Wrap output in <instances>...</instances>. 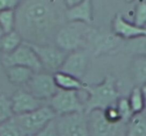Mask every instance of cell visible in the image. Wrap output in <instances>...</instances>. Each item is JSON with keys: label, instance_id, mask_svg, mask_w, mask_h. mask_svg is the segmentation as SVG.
<instances>
[{"label": "cell", "instance_id": "obj_19", "mask_svg": "<svg viewBox=\"0 0 146 136\" xmlns=\"http://www.w3.org/2000/svg\"><path fill=\"white\" fill-rule=\"evenodd\" d=\"M23 43V39L16 30L3 34L0 38V55H7L15 51Z\"/></svg>", "mask_w": 146, "mask_h": 136}, {"label": "cell", "instance_id": "obj_5", "mask_svg": "<svg viewBox=\"0 0 146 136\" xmlns=\"http://www.w3.org/2000/svg\"><path fill=\"white\" fill-rule=\"evenodd\" d=\"M47 105L55 112L57 116L72 113L85 112L84 100L80 98L79 92L60 90L47 101Z\"/></svg>", "mask_w": 146, "mask_h": 136}, {"label": "cell", "instance_id": "obj_30", "mask_svg": "<svg viewBox=\"0 0 146 136\" xmlns=\"http://www.w3.org/2000/svg\"><path fill=\"white\" fill-rule=\"evenodd\" d=\"M20 1L16 0H0V12L6 10H15Z\"/></svg>", "mask_w": 146, "mask_h": 136}, {"label": "cell", "instance_id": "obj_3", "mask_svg": "<svg viewBox=\"0 0 146 136\" xmlns=\"http://www.w3.org/2000/svg\"><path fill=\"white\" fill-rule=\"evenodd\" d=\"M97 32L88 24L79 22H66L57 32L54 44L67 53L85 49Z\"/></svg>", "mask_w": 146, "mask_h": 136}, {"label": "cell", "instance_id": "obj_16", "mask_svg": "<svg viewBox=\"0 0 146 136\" xmlns=\"http://www.w3.org/2000/svg\"><path fill=\"white\" fill-rule=\"evenodd\" d=\"M4 70L8 81L19 87L26 86L35 73L33 70L22 66H9L4 68Z\"/></svg>", "mask_w": 146, "mask_h": 136}, {"label": "cell", "instance_id": "obj_24", "mask_svg": "<svg viewBox=\"0 0 146 136\" xmlns=\"http://www.w3.org/2000/svg\"><path fill=\"white\" fill-rule=\"evenodd\" d=\"M0 136H26L19 125L16 123L14 117L0 124Z\"/></svg>", "mask_w": 146, "mask_h": 136}, {"label": "cell", "instance_id": "obj_17", "mask_svg": "<svg viewBox=\"0 0 146 136\" xmlns=\"http://www.w3.org/2000/svg\"><path fill=\"white\" fill-rule=\"evenodd\" d=\"M54 81L58 89L66 90V91H81L85 90L86 84L82 80L74 77L69 74L63 73V72L57 71L53 74Z\"/></svg>", "mask_w": 146, "mask_h": 136}, {"label": "cell", "instance_id": "obj_14", "mask_svg": "<svg viewBox=\"0 0 146 136\" xmlns=\"http://www.w3.org/2000/svg\"><path fill=\"white\" fill-rule=\"evenodd\" d=\"M65 17L67 22H79L91 24L93 22V5L91 1L80 0L75 6L66 9Z\"/></svg>", "mask_w": 146, "mask_h": 136}, {"label": "cell", "instance_id": "obj_12", "mask_svg": "<svg viewBox=\"0 0 146 136\" xmlns=\"http://www.w3.org/2000/svg\"><path fill=\"white\" fill-rule=\"evenodd\" d=\"M10 99L11 105H12V111L14 115L29 113V112L39 109L47 104V102L36 98L30 92H28L26 89H23V88L16 90Z\"/></svg>", "mask_w": 146, "mask_h": 136}, {"label": "cell", "instance_id": "obj_27", "mask_svg": "<svg viewBox=\"0 0 146 136\" xmlns=\"http://www.w3.org/2000/svg\"><path fill=\"white\" fill-rule=\"evenodd\" d=\"M115 106H116V108H117L118 113H119L122 121H123L124 123H128V121H129L132 118V116L134 115L133 111H132L131 107H130L128 98L120 97L119 99L117 100V102L115 103Z\"/></svg>", "mask_w": 146, "mask_h": 136}, {"label": "cell", "instance_id": "obj_28", "mask_svg": "<svg viewBox=\"0 0 146 136\" xmlns=\"http://www.w3.org/2000/svg\"><path fill=\"white\" fill-rule=\"evenodd\" d=\"M104 116L106 117V119L109 120L110 122H113V123H118V122H123L120 117L119 113H118V110L116 108L115 104L111 105L109 107H107L106 109L103 110Z\"/></svg>", "mask_w": 146, "mask_h": 136}, {"label": "cell", "instance_id": "obj_13", "mask_svg": "<svg viewBox=\"0 0 146 136\" xmlns=\"http://www.w3.org/2000/svg\"><path fill=\"white\" fill-rule=\"evenodd\" d=\"M111 33L120 39L132 40L146 35V28L136 26L132 22L126 20L121 14L117 13L112 19Z\"/></svg>", "mask_w": 146, "mask_h": 136}, {"label": "cell", "instance_id": "obj_9", "mask_svg": "<svg viewBox=\"0 0 146 136\" xmlns=\"http://www.w3.org/2000/svg\"><path fill=\"white\" fill-rule=\"evenodd\" d=\"M25 89L33 96L42 101L47 102L58 91L52 73L46 71L35 72L30 81L26 84Z\"/></svg>", "mask_w": 146, "mask_h": 136}, {"label": "cell", "instance_id": "obj_20", "mask_svg": "<svg viewBox=\"0 0 146 136\" xmlns=\"http://www.w3.org/2000/svg\"><path fill=\"white\" fill-rule=\"evenodd\" d=\"M125 136H146V111L132 116L126 125Z\"/></svg>", "mask_w": 146, "mask_h": 136}, {"label": "cell", "instance_id": "obj_18", "mask_svg": "<svg viewBox=\"0 0 146 136\" xmlns=\"http://www.w3.org/2000/svg\"><path fill=\"white\" fill-rule=\"evenodd\" d=\"M130 71L135 86L142 87L146 85V56L135 55L131 61Z\"/></svg>", "mask_w": 146, "mask_h": 136}, {"label": "cell", "instance_id": "obj_26", "mask_svg": "<svg viewBox=\"0 0 146 136\" xmlns=\"http://www.w3.org/2000/svg\"><path fill=\"white\" fill-rule=\"evenodd\" d=\"M14 116L11 105V99L5 94H0V124Z\"/></svg>", "mask_w": 146, "mask_h": 136}, {"label": "cell", "instance_id": "obj_22", "mask_svg": "<svg viewBox=\"0 0 146 136\" xmlns=\"http://www.w3.org/2000/svg\"><path fill=\"white\" fill-rule=\"evenodd\" d=\"M15 23H16L15 10H6L0 12V29L2 30L3 34L14 31Z\"/></svg>", "mask_w": 146, "mask_h": 136}, {"label": "cell", "instance_id": "obj_8", "mask_svg": "<svg viewBox=\"0 0 146 136\" xmlns=\"http://www.w3.org/2000/svg\"><path fill=\"white\" fill-rule=\"evenodd\" d=\"M54 122L58 136H89L85 112L57 116Z\"/></svg>", "mask_w": 146, "mask_h": 136}, {"label": "cell", "instance_id": "obj_4", "mask_svg": "<svg viewBox=\"0 0 146 136\" xmlns=\"http://www.w3.org/2000/svg\"><path fill=\"white\" fill-rule=\"evenodd\" d=\"M13 117L25 135L29 136L43 130L49 123L56 119L57 115L46 104L32 112L14 115Z\"/></svg>", "mask_w": 146, "mask_h": 136}, {"label": "cell", "instance_id": "obj_32", "mask_svg": "<svg viewBox=\"0 0 146 136\" xmlns=\"http://www.w3.org/2000/svg\"><path fill=\"white\" fill-rule=\"evenodd\" d=\"M2 35H3V32H2V30L0 29V38H1V36H2Z\"/></svg>", "mask_w": 146, "mask_h": 136}, {"label": "cell", "instance_id": "obj_21", "mask_svg": "<svg viewBox=\"0 0 146 136\" xmlns=\"http://www.w3.org/2000/svg\"><path fill=\"white\" fill-rule=\"evenodd\" d=\"M128 101L134 114L142 113L145 111V100H144L141 87L134 86L132 88L129 97H128Z\"/></svg>", "mask_w": 146, "mask_h": 136}, {"label": "cell", "instance_id": "obj_7", "mask_svg": "<svg viewBox=\"0 0 146 136\" xmlns=\"http://www.w3.org/2000/svg\"><path fill=\"white\" fill-rule=\"evenodd\" d=\"M89 136H125L127 123H113L106 119L102 110H93L87 114Z\"/></svg>", "mask_w": 146, "mask_h": 136}, {"label": "cell", "instance_id": "obj_29", "mask_svg": "<svg viewBox=\"0 0 146 136\" xmlns=\"http://www.w3.org/2000/svg\"><path fill=\"white\" fill-rule=\"evenodd\" d=\"M29 136H58L56 131V127H55V122L52 121L44 129L39 131L38 133H35L33 135H29Z\"/></svg>", "mask_w": 146, "mask_h": 136}, {"label": "cell", "instance_id": "obj_1", "mask_svg": "<svg viewBox=\"0 0 146 136\" xmlns=\"http://www.w3.org/2000/svg\"><path fill=\"white\" fill-rule=\"evenodd\" d=\"M65 11L63 1H20L15 9V30L28 44H54L57 32L67 22Z\"/></svg>", "mask_w": 146, "mask_h": 136}, {"label": "cell", "instance_id": "obj_6", "mask_svg": "<svg viewBox=\"0 0 146 136\" xmlns=\"http://www.w3.org/2000/svg\"><path fill=\"white\" fill-rule=\"evenodd\" d=\"M0 62L4 68L9 66H22L27 67L34 72L43 71L42 65L35 51L24 41L12 53L0 55Z\"/></svg>", "mask_w": 146, "mask_h": 136}, {"label": "cell", "instance_id": "obj_23", "mask_svg": "<svg viewBox=\"0 0 146 136\" xmlns=\"http://www.w3.org/2000/svg\"><path fill=\"white\" fill-rule=\"evenodd\" d=\"M126 51L135 55H144L146 56V35L138 38L128 40L124 46Z\"/></svg>", "mask_w": 146, "mask_h": 136}, {"label": "cell", "instance_id": "obj_31", "mask_svg": "<svg viewBox=\"0 0 146 136\" xmlns=\"http://www.w3.org/2000/svg\"><path fill=\"white\" fill-rule=\"evenodd\" d=\"M141 90H142V93H143V96H144V100H145V111H146V85L142 86Z\"/></svg>", "mask_w": 146, "mask_h": 136}, {"label": "cell", "instance_id": "obj_10", "mask_svg": "<svg viewBox=\"0 0 146 136\" xmlns=\"http://www.w3.org/2000/svg\"><path fill=\"white\" fill-rule=\"evenodd\" d=\"M26 43V42H25ZM28 44V43H27ZM32 47L38 56L39 60L42 65L43 71L54 74L59 71L60 67L66 59L68 53L58 48L56 45H33L28 44Z\"/></svg>", "mask_w": 146, "mask_h": 136}, {"label": "cell", "instance_id": "obj_2", "mask_svg": "<svg viewBox=\"0 0 146 136\" xmlns=\"http://www.w3.org/2000/svg\"><path fill=\"white\" fill-rule=\"evenodd\" d=\"M84 91L87 97L84 100L85 113L88 114L93 110H102L117 102L120 98L118 81L114 76L106 75L99 83L86 84Z\"/></svg>", "mask_w": 146, "mask_h": 136}, {"label": "cell", "instance_id": "obj_25", "mask_svg": "<svg viewBox=\"0 0 146 136\" xmlns=\"http://www.w3.org/2000/svg\"><path fill=\"white\" fill-rule=\"evenodd\" d=\"M132 23L140 28H146V1H138L136 3Z\"/></svg>", "mask_w": 146, "mask_h": 136}, {"label": "cell", "instance_id": "obj_15", "mask_svg": "<svg viewBox=\"0 0 146 136\" xmlns=\"http://www.w3.org/2000/svg\"><path fill=\"white\" fill-rule=\"evenodd\" d=\"M122 39L116 37L112 33L110 34H99L98 32L95 33L92 41L95 45V55L109 53L112 51H116L118 46L120 45V41Z\"/></svg>", "mask_w": 146, "mask_h": 136}, {"label": "cell", "instance_id": "obj_11", "mask_svg": "<svg viewBox=\"0 0 146 136\" xmlns=\"http://www.w3.org/2000/svg\"><path fill=\"white\" fill-rule=\"evenodd\" d=\"M89 62V55L85 49L73 51V52L68 53L59 71L82 80L87 71Z\"/></svg>", "mask_w": 146, "mask_h": 136}]
</instances>
